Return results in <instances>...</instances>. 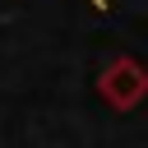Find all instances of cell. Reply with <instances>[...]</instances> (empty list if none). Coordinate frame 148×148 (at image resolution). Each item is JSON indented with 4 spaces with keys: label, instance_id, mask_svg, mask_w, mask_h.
Returning <instances> with one entry per match:
<instances>
[{
    "label": "cell",
    "instance_id": "6da1fadb",
    "mask_svg": "<svg viewBox=\"0 0 148 148\" xmlns=\"http://www.w3.org/2000/svg\"><path fill=\"white\" fill-rule=\"evenodd\" d=\"M97 92H102L116 111H130V106H139V102L148 97V74H143L139 60L116 56V60L102 69V79H97Z\"/></svg>",
    "mask_w": 148,
    "mask_h": 148
}]
</instances>
